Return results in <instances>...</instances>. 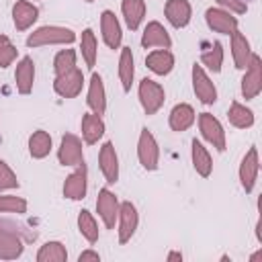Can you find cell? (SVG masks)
Here are the masks:
<instances>
[{
  "label": "cell",
  "instance_id": "6da1fadb",
  "mask_svg": "<svg viewBox=\"0 0 262 262\" xmlns=\"http://www.w3.org/2000/svg\"><path fill=\"white\" fill-rule=\"evenodd\" d=\"M35 231H27L10 219H0V260H16L25 252V242H33Z\"/></svg>",
  "mask_w": 262,
  "mask_h": 262
},
{
  "label": "cell",
  "instance_id": "7a4b0ae2",
  "mask_svg": "<svg viewBox=\"0 0 262 262\" xmlns=\"http://www.w3.org/2000/svg\"><path fill=\"white\" fill-rule=\"evenodd\" d=\"M76 41V33L70 27L59 25H43L29 33L27 47H49V45H72Z\"/></svg>",
  "mask_w": 262,
  "mask_h": 262
},
{
  "label": "cell",
  "instance_id": "3957f363",
  "mask_svg": "<svg viewBox=\"0 0 262 262\" xmlns=\"http://www.w3.org/2000/svg\"><path fill=\"white\" fill-rule=\"evenodd\" d=\"M137 98H139L143 113L147 117H151L164 106L166 90L160 82H156L151 78H143V80H139V86H137Z\"/></svg>",
  "mask_w": 262,
  "mask_h": 262
},
{
  "label": "cell",
  "instance_id": "277c9868",
  "mask_svg": "<svg viewBox=\"0 0 262 262\" xmlns=\"http://www.w3.org/2000/svg\"><path fill=\"white\" fill-rule=\"evenodd\" d=\"M137 160L141 168L147 172H154L160 166V145L147 127H143L137 137Z\"/></svg>",
  "mask_w": 262,
  "mask_h": 262
},
{
  "label": "cell",
  "instance_id": "5b68a950",
  "mask_svg": "<svg viewBox=\"0 0 262 262\" xmlns=\"http://www.w3.org/2000/svg\"><path fill=\"white\" fill-rule=\"evenodd\" d=\"M196 123H199V131H201L203 139L217 151H225L227 137H225V129H223L221 121L217 117H213L211 113H199Z\"/></svg>",
  "mask_w": 262,
  "mask_h": 262
},
{
  "label": "cell",
  "instance_id": "8992f818",
  "mask_svg": "<svg viewBox=\"0 0 262 262\" xmlns=\"http://www.w3.org/2000/svg\"><path fill=\"white\" fill-rule=\"evenodd\" d=\"M242 96L246 100H254L262 92V59L258 53H252L244 76H242Z\"/></svg>",
  "mask_w": 262,
  "mask_h": 262
},
{
  "label": "cell",
  "instance_id": "52a82bcc",
  "mask_svg": "<svg viewBox=\"0 0 262 262\" xmlns=\"http://www.w3.org/2000/svg\"><path fill=\"white\" fill-rule=\"evenodd\" d=\"M84 72L76 66L63 74H57L53 78V90L57 96L61 98H76L82 94V88H84Z\"/></svg>",
  "mask_w": 262,
  "mask_h": 262
},
{
  "label": "cell",
  "instance_id": "ba28073f",
  "mask_svg": "<svg viewBox=\"0 0 262 262\" xmlns=\"http://www.w3.org/2000/svg\"><path fill=\"white\" fill-rule=\"evenodd\" d=\"M57 162L68 168H76L78 164L84 162V147H82V139L78 135H74V133L61 135L59 147H57Z\"/></svg>",
  "mask_w": 262,
  "mask_h": 262
},
{
  "label": "cell",
  "instance_id": "9c48e42d",
  "mask_svg": "<svg viewBox=\"0 0 262 262\" xmlns=\"http://www.w3.org/2000/svg\"><path fill=\"white\" fill-rule=\"evenodd\" d=\"M119 207H121V201L111 188H100L98 190L96 213H98V217H100V221L106 229H115L117 217H119Z\"/></svg>",
  "mask_w": 262,
  "mask_h": 262
},
{
  "label": "cell",
  "instance_id": "30bf717a",
  "mask_svg": "<svg viewBox=\"0 0 262 262\" xmlns=\"http://www.w3.org/2000/svg\"><path fill=\"white\" fill-rule=\"evenodd\" d=\"M139 227V213L137 207L131 201H123L119 207V217H117V233H119V244L131 242Z\"/></svg>",
  "mask_w": 262,
  "mask_h": 262
},
{
  "label": "cell",
  "instance_id": "8fae6325",
  "mask_svg": "<svg viewBox=\"0 0 262 262\" xmlns=\"http://www.w3.org/2000/svg\"><path fill=\"white\" fill-rule=\"evenodd\" d=\"M190 78H192L194 96L203 104H213L217 100V88H215V82L211 80V76L207 74V70L201 63H194L192 70H190Z\"/></svg>",
  "mask_w": 262,
  "mask_h": 262
},
{
  "label": "cell",
  "instance_id": "7c38bea8",
  "mask_svg": "<svg viewBox=\"0 0 262 262\" xmlns=\"http://www.w3.org/2000/svg\"><path fill=\"white\" fill-rule=\"evenodd\" d=\"M258 172H260V156H258V149L252 145L242 162H239V170H237V178H239V184L246 192H252L254 186H256V180H258Z\"/></svg>",
  "mask_w": 262,
  "mask_h": 262
},
{
  "label": "cell",
  "instance_id": "4fadbf2b",
  "mask_svg": "<svg viewBox=\"0 0 262 262\" xmlns=\"http://www.w3.org/2000/svg\"><path fill=\"white\" fill-rule=\"evenodd\" d=\"M205 23L213 33L219 35H231L233 31H237V16L219 6H211L205 10Z\"/></svg>",
  "mask_w": 262,
  "mask_h": 262
},
{
  "label": "cell",
  "instance_id": "5bb4252c",
  "mask_svg": "<svg viewBox=\"0 0 262 262\" xmlns=\"http://www.w3.org/2000/svg\"><path fill=\"white\" fill-rule=\"evenodd\" d=\"M86 190H88V168L82 162L76 166V170L72 174H68V178L63 180L61 192L70 201H82L86 196Z\"/></svg>",
  "mask_w": 262,
  "mask_h": 262
},
{
  "label": "cell",
  "instance_id": "9a60e30c",
  "mask_svg": "<svg viewBox=\"0 0 262 262\" xmlns=\"http://www.w3.org/2000/svg\"><path fill=\"white\" fill-rule=\"evenodd\" d=\"M98 168L106 180V184L119 182V154L113 145V141H104L98 149Z\"/></svg>",
  "mask_w": 262,
  "mask_h": 262
},
{
  "label": "cell",
  "instance_id": "2e32d148",
  "mask_svg": "<svg viewBox=\"0 0 262 262\" xmlns=\"http://www.w3.org/2000/svg\"><path fill=\"white\" fill-rule=\"evenodd\" d=\"M100 35H102V41L108 49H121L123 29H121V23L115 16V12L108 8L100 12Z\"/></svg>",
  "mask_w": 262,
  "mask_h": 262
},
{
  "label": "cell",
  "instance_id": "e0dca14e",
  "mask_svg": "<svg viewBox=\"0 0 262 262\" xmlns=\"http://www.w3.org/2000/svg\"><path fill=\"white\" fill-rule=\"evenodd\" d=\"M141 47L143 49H151V47L170 49L172 47V37L160 20H149L143 27V33H141Z\"/></svg>",
  "mask_w": 262,
  "mask_h": 262
},
{
  "label": "cell",
  "instance_id": "ac0fdd59",
  "mask_svg": "<svg viewBox=\"0 0 262 262\" xmlns=\"http://www.w3.org/2000/svg\"><path fill=\"white\" fill-rule=\"evenodd\" d=\"M86 104L90 108V113L94 115H104L106 111V90H104V82L102 76L92 72L90 82H88V92H86Z\"/></svg>",
  "mask_w": 262,
  "mask_h": 262
},
{
  "label": "cell",
  "instance_id": "d6986e66",
  "mask_svg": "<svg viewBox=\"0 0 262 262\" xmlns=\"http://www.w3.org/2000/svg\"><path fill=\"white\" fill-rule=\"evenodd\" d=\"M14 86H16V92L27 96L33 92V86H35V61L25 55L16 61V68H14Z\"/></svg>",
  "mask_w": 262,
  "mask_h": 262
},
{
  "label": "cell",
  "instance_id": "ffe728a7",
  "mask_svg": "<svg viewBox=\"0 0 262 262\" xmlns=\"http://www.w3.org/2000/svg\"><path fill=\"white\" fill-rule=\"evenodd\" d=\"M164 16L174 29H184L192 18V6L188 0H166Z\"/></svg>",
  "mask_w": 262,
  "mask_h": 262
},
{
  "label": "cell",
  "instance_id": "44dd1931",
  "mask_svg": "<svg viewBox=\"0 0 262 262\" xmlns=\"http://www.w3.org/2000/svg\"><path fill=\"white\" fill-rule=\"evenodd\" d=\"M39 18V8L29 0H16L12 4V23L16 31H29Z\"/></svg>",
  "mask_w": 262,
  "mask_h": 262
},
{
  "label": "cell",
  "instance_id": "7402d4cb",
  "mask_svg": "<svg viewBox=\"0 0 262 262\" xmlns=\"http://www.w3.org/2000/svg\"><path fill=\"white\" fill-rule=\"evenodd\" d=\"M80 131H82V141L86 145H94L104 137L106 127H104V121H102L100 115L84 113L82 121H80Z\"/></svg>",
  "mask_w": 262,
  "mask_h": 262
},
{
  "label": "cell",
  "instance_id": "603a6c76",
  "mask_svg": "<svg viewBox=\"0 0 262 262\" xmlns=\"http://www.w3.org/2000/svg\"><path fill=\"white\" fill-rule=\"evenodd\" d=\"M229 49H231L233 66L237 70H246V66H248V61H250L254 51H252V45H250L248 37L244 33H239V29L229 35Z\"/></svg>",
  "mask_w": 262,
  "mask_h": 262
},
{
  "label": "cell",
  "instance_id": "cb8c5ba5",
  "mask_svg": "<svg viewBox=\"0 0 262 262\" xmlns=\"http://www.w3.org/2000/svg\"><path fill=\"white\" fill-rule=\"evenodd\" d=\"M194 121H196V113H194V108L188 102L174 104L172 111H170V115H168V125L176 133H182V131L190 129L194 125Z\"/></svg>",
  "mask_w": 262,
  "mask_h": 262
},
{
  "label": "cell",
  "instance_id": "d4e9b609",
  "mask_svg": "<svg viewBox=\"0 0 262 262\" xmlns=\"http://www.w3.org/2000/svg\"><path fill=\"white\" fill-rule=\"evenodd\" d=\"M174 63H176V59L170 49H154L145 57L147 70L156 76H168L174 70Z\"/></svg>",
  "mask_w": 262,
  "mask_h": 262
},
{
  "label": "cell",
  "instance_id": "484cf974",
  "mask_svg": "<svg viewBox=\"0 0 262 262\" xmlns=\"http://www.w3.org/2000/svg\"><path fill=\"white\" fill-rule=\"evenodd\" d=\"M190 160H192V168L201 178H209L213 172V158L209 154V149L194 137L190 141Z\"/></svg>",
  "mask_w": 262,
  "mask_h": 262
},
{
  "label": "cell",
  "instance_id": "4316f807",
  "mask_svg": "<svg viewBox=\"0 0 262 262\" xmlns=\"http://www.w3.org/2000/svg\"><path fill=\"white\" fill-rule=\"evenodd\" d=\"M117 72H119V82H121L123 92H131V86L135 80V57H133L131 47H121Z\"/></svg>",
  "mask_w": 262,
  "mask_h": 262
},
{
  "label": "cell",
  "instance_id": "83f0119b",
  "mask_svg": "<svg viewBox=\"0 0 262 262\" xmlns=\"http://www.w3.org/2000/svg\"><path fill=\"white\" fill-rule=\"evenodd\" d=\"M145 12H147L145 0H123L121 2V14L125 18L127 29H131V31H137L141 27Z\"/></svg>",
  "mask_w": 262,
  "mask_h": 262
},
{
  "label": "cell",
  "instance_id": "f1b7e54d",
  "mask_svg": "<svg viewBox=\"0 0 262 262\" xmlns=\"http://www.w3.org/2000/svg\"><path fill=\"white\" fill-rule=\"evenodd\" d=\"M29 156L33 160H43L51 154V147H53V139L51 135L45 131V129H37L29 135Z\"/></svg>",
  "mask_w": 262,
  "mask_h": 262
},
{
  "label": "cell",
  "instance_id": "f546056e",
  "mask_svg": "<svg viewBox=\"0 0 262 262\" xmlns=\"http://www.w3.org/2000/svg\"><path fill=\"white\" fill-rule=\"evenodd\" d=\"M80 53H82L84 66L88 70H94L96 57H98V41H96V35L90 27H86L80 35Z\"/></svg>",
  "mask_w": 262,
  "mask_h": 262
},
{
  "label": "cell",
  "instance_id": "4dcf8cb0",
  "mask_svg": "<svg viewBox=\"0 0 262 262\" xmlns=\"http://www.w3.org/2000/svg\"><path fill=\"white\" fill-rule=\"evenodd\" d=\"M227 119H229V123L235 127V129H250L252 125H254V111L252 108H248L246 104H242V102H237V100H233L231 104H229V108H227Z\"/></svg>",
  "mask_w": 262,
  "mask_h": 262
},
{
  "label": "cell",
  "instance_id": "1f68e13d",
  "mask_svg": "<svg viewBox=\"0 0 262 262\" xmlns=\"http://www.w3.org/2000/svg\"><path fill=\"white\" fill-rule=\"evenodd\" d=\"M35 260L37 262H68V250L61 242L49 239L37 250Z\"/></svg>",
  "mask_w": 262,
  "mask_h": 262
},
{
  "label": "cell",
  "instance_id": "d6a6232c",
  "mask_svg": "<svg viewBox=\"0 0 262 262\" xmlns=\"http://www.w3.org/2000/svg\"><path fill=\"white\" fill-rule=\"evenodd\" d=\"M78 231L80 235L88 242V244H96L100 237V229H98V221L94 219V215L88 209H82L78 213Z\"/></svg>",
  "mask_w": 262,
  "mask_h": 262
},
{
  "label": "cell",
  "instance_id": "836d02e7",
  "mask_svg": "<svg viewBox=\"0 0 262 262\" xmlns=\"http://www.w3.org/2000/svg\"><path fill=\"white\" fill-rule=\"evenodd\" d=\"M223 57H225L223 45H221L219 41H215L209 49H205V51L201 53V61H199V63H201L205 70H209V72H213V74H219L221 68H223Z\"/></svg>",
  "mask_w": 262,
  "mask_h": 262
},
{
  "label": "cell",
  "instance_id": "e575fe53",
  "mask_svg": "<svg viewBox=\"0 0 262 262\" xmlns=\"http://www.w3.org/2000/svg\"><path fill=\"white\" fill-rule=\"evenodd\" d=\"M29 209L27 199L16 196V194H6L0 192V213H14V215H25Z\"/></svg>",
  "mask_w": 262,
  "mask_h": 262
},
{
  "label": "cell",
  "instance_id": "d590c367",
  "mask_svg": "<svg viewBox=\"0 0 262 262\" xmlns=\"http://www.w3.org/2000/svg\"><path fill=\"white\" fill-rule=\"evenodd\" d=\"M76 61H78V53L74 49H70V47L68 49H59L55 53V57H53V72H55V76L76 68Z\"/></svg>",
  "mask_w": 262,
  "mask_h": 262
},
{
  "label": "cell",
  "instance_id": "8d00e7d4",
  "mask_svg": "<svg viewBox=\"0 0 262 262\" xmlns=\"http://www.w3.org/2000/svg\"><path fill=\"white\" fill-rule=\"evenodd\" d=\"M18 57V49L16 45L10 41L8 35H0V68H8L16 61Z\"/></svg>",
  "mask_w": 262,
  "mask_h": 262
},
{
  "label": "cell",
  "instance_id": "74e56055",
  "mask_svg": "<svg viewBox=\"0 0 262 262\" xmlns=\"http://www.w3.org/2000/svg\"><path fill=\"white\" fill-rule=\"evenodd\" d=\"M18 176L16 172L0 158V192H8V190H14L18 188Z\"/></svg>",
  "mask_w": 262,
  "mask_h": 262
},
{
  "label": "cell",
  "instance_id": "f35d334b",
  "mask_svg": "<svg viewBox=\"0 0 262 262\" xmlns=\"http://www.w3.org/2000/svg\"><path fill=\"white\" fill-rule=\"evenodd\" d=\"M219 8L231 12V14H246L248 12V4L246 0H215Z\"/></svg>",
  "mask_w": 262,
  "mask_h": 262
},
{
  "label": "cell",
  "instance_id": "ab89813d",
  "mask_svg": "<svg viewBox=\"0 0 262 262\" xmlns=\"http://www.w3.org/2000/svg\"><path fill=\"white\" fill-rule=\"evenodd\" d=\"M78 262H100V254L96 250L88 248V250H84V252L78 254Z\"/></svg>",
  "mask_w": 262,
  "mask_h": 262
},
{
  "label": "cell",
  "instance_id": "60d3db41",
  "mask_svg": "<svg viewBox=\"0 0 262 262\" xmlns=\"http://www.w3.org/2000/svg\"><path fill=\"white\" fill-rule=\"evenodd\" d=\"M166 260L168 262H174V260H182V252H178V250H172V252H168V256H166Z\"/></svg>",
  "mask_w": 262,
  "mask_h": 262
},
{
  "label": "cell",
  "instance_id": "b9f144b4",
  "mask_svg": "<svg viewBox=\"0 0 262 262\" xmlns=\"http://www.w3.org/2000/svg\"><path fill=\"white\" fill-rule=\"evenodd\" d=\"M248 260H250V262H260V260H262V248H260L258 252H254V254H252Z\"/></svg>",
  "mask_w": 262,
  "mask_h": 262
},
{
  "label": "cell",
  "instance_id": "7bdbcfd3",
  "mask_svg": "<svg viewBox=\"0 0 262 262\" xmlns=\"http://www.w3.org/2000/svg\"><path fill=\"white\" fill-rule=\"evenodd\" d=\"M84 2H96V0H84Z\"/></svg>",
  "mask_w": 262,
  "mask_h": 262
}]
</instances>
